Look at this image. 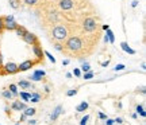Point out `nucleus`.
<instances>
[{
	"label": "nucleus",
	"mask_w": 146,
	"mask_h": 125,
	"mask_svg": "<svg viewBox=\"0 0 146 125\" xmlns=\"http://www.w3.org/2000/svg\"><path fill=\"white\" fill-rule=\"evenodd\" d=\"M65 46H64V50L62 51L65 52H69V54H77L81 48H83V41L80 37H76V35H72L70 38H66L65 39Z\"/></svg>",
	"instance_id": "f257e3e1"
},
{
	"label": "nucleus",
	"mask_w": 146,
	"mask_h": 125,
	"mask_svg": "<svg viewBox=\"0 0 146 125\" xmlns=\"http://www.w3.org/2000/svg\"><path fill=\"white\" fill-rule=\"evenodd\" d=\"M52 37L56 42H64L69 35V30L65 24H57L52 28Z\"/></svg>",
	"instance_id": "f03ea898"
},
{
	"label": "nucleus",
	"mask_w": 146,
	"mask_h": 125,
	"mask_svg": "<svg viewBox=\"0 0 146 125\" xmlns=\"http://www.w3.org/2000/svg\"><path fill=\"white\" fill-rule=\"evenodd\" d=\"M83 31L84 32H89V34H92L98 30V27H99V23L98 20L95 19V18H85L83 20Z\"/></svg>",
	"instance_id": "7ed1b4c3"
},
{
	"label": "nucleus",
	"mask_w": 146,
	"mask_h": 125,
	"mask_svg": "<svg viewBox=\"0 0 146 125\" xmlns=\"http://www.w3.org/2000/svg\"><path fill=\"white\" fill-rule=\"evenodd\" d=\"M19 73V69H18V63L15 62H7L5 65H3L1 69V75H12V74Z\"/></svg>",
	"instance_id": "20e7f679"
},
{
	"label": "nucleus",
	"mask_w": 146,
	"mask_h": 125,
	"mask_svg": "<svg viewBox=\"0 0 146 125\" xmlns=\"http://www.w3.org/2000/svg\"><path fill=\"white\" fill-rule=\"evenodd\" d=\"M22 39H23V42H25V43L30 45V46H33V45H36V43H39V38L36 37L34 32H30V31H27L26 34L22 37Z\"/></svg>",
	"instance_id": "39448f33"
},
{
	"label": "nucleus",
	"mask_w": 146,
	"mask_h": 125,
	"mask_svg": "<svg viewBox=\"0 0 146 125\" xmlns=\"http://www.w3.org/2000/svg\"><path fill=\"white\" fill-rule=\"evenodd\" d=\"M33 52L35 55L36 61H39V63H43V50H42L41 43H36V45H33Z\"/></svg>",
	"instance_id": "423d86ee"
},
{
	"label": "nucleus",
	"mask_w": 146,
	"mask_h": 125,
	"mask_svg": "<svg viewBox=\"0 0 146 125\" xmlns=\"http://www.w3.org/2000/svg\"><path fill=\"white\" fill-rule=\"evenodd\" d=\"M36 63H39V61H33V59H27V61H23L21 65H18V69H19V71H27V70H30V69L36 65Z\"/></svg>",
	"instance_id": "0eeeda50"
},
{
	"label": "nucleus",
	"mask_w": 146,
	"mask_h": 125,
	"mask_svg": "<svg viewBox=\"0 0 146 125\" xmlns=\"http://www.w3.org/2000/svg\"><path fill=\"white\" fill-rule=\"evenodd\" d=\"M58 7L62 11H70L74 7V1L73 0H58Z\"/></svg>",
	"instance_id": "6e6552de"
},
{
	"label": "nucleus",
	"mask_w": 146,
	"mask_h": 125,
	"mask_svg": "<svg viewBox=\"0 0 146 125\" xmlns=\"http://www.w3.org/2000/svg\"><path fill=\"white\" fill-rule=\"evenodd\" d=\"M27 108V104L23 102L21 99H15L12 104H11V109L15 110V112H23V110Z\"/></svg>",
	"instance_id": "1a4fd4ad"
},
{
	"label": "nucleus",
	"mask_w": 146,
	"mask_h": 125,
	"mask_svg": "<svg viewBox=\"0 0 146 125\" xmlns=\"http://www.w3.org/2000/svg\"><path fill=\"white\" fill-rule=\"evenodd\" d=\"M18 26H19V24L15 22V19H11V20H4V30H7V31H15Z\"/></svg>",
	"instance_id": "9d476101"
},
{
	"label": "nucleus",
	"mask_w": 146,
	"mask_h": 125,
	"mask_svg": "<svg viewBox=\"0 0 146 125\" xmlns=\"http://www.w3.org/2000/svg\"><path fill=\"white\" fill-rule=\"evenodd\" d=\"M62 112H64L62 106H61V105H57V106L53 109V113H52V116H50V120H52V121H56L58 118V116L61 115Z\"/></svg>",
	"instance_id": "9b49d317"
},
{
	"label": "nucleus",
	"mask_w": 146,
	"mask_h": 125,
	"mask_svg": "<svg viewBox=\"0 0 146 125\" xmlns=\"http://www.w3.org/2000/svg\"><path fill=\"white\" fill-rule=\"evenodd\" d=\"M16 86L21 88V89H34L31 81H27V79H22V81H19Z\"/></svg>",
	"instance_id": "f8f14e48"
},
{
	"label": "nucleus",
	"mask_w": 146,
	"mask_h": 125,
	"mask_svg": "<svg viewBox=\"0 0 146 125\" xmlns=\"http://www.w3.org/2000/svg\"><path fill=\"white\" fill-rule=\"evenodd\" d=\"M120 48H122L125 52L130 54V55H134V54H135V50H134V48H131V47L129 46V43H127V42H122V43H120Z\"/></svg>",
	"instance_id": "ddd939ff"
},
{
	"label": "nucleus",
	"mask_w": 146,
	"mask_h": 125,
	"mask_svg": "<svg viewBox=\"0 0 146 125\" xmlns=\"http://www.w3.org/2000/svg\"><path fill=\"white\" fill-rule=\"evenodd\" d=\"M42 99V94L38 93V92H33V93H30V101L31 102H34V104H36V102H39Z\"/></svg>",
	"instance_id": "4468645a"
},
{
	"label": "nucleus",
	"mask_w": 146,
	"mask_h": 125,
	"mask_svg": "<svg viewBox=\"0 0 146 125\" xmlns=\"http://www.w3.org/2000/svg\"><path fill=\"white\" fill-rule=\"evenodd\" d=\"M8 3L12 10H19L22 7V0H8Z\"/></svg>",
	"instance_id": "2eb2a0df"
},
{
	"label": "nucleus",
	"mask_w": 146,
	"mask_h": 125,
	"mask_svg": "<svg viewBox=\"0 0 146 125\" xmlns=\"http://www.w3.org/2000/svg\"><path fill=\"white\" fill-rule=\"evenodd\" d=\"M88 102L87 101H83V102H80V104L76 106V110H77L78 113H81V112H85V110L88 109Z\"/></svg>",
	"instance_id": "dca6fc26"
},
{
	"label": "nucleus",
	"mask_w": 146,
	"mask_h": 125,
	"mask_svg": "<svg viewBox=\"0 0 146 125\" xmlns=\"http://www.w3.org/2000/svg\"><path fill=\"white\" fill-rule=\"evenodd\" d=\"M18 97H21V99L23 101V102H29L30 101V93H27V92H25V90H22L21 93L18 94Z\"/></svg>",
	"instance_id": "f3484780"
},
{
	"label": "nucleus",
	"mask_w": 146,
	"mask_h": 125,
	"mask_svg": "<svg viewBox=\"0 0 146 125\" xmlns=\"http://www.w3.org/2000/svg\"><path fill=\"white\" fill-rule=\"evenodd\" d=\"M27 31H29V30H27L26 27H23V26H18V27H16V30H15L16 35H18L19 38L23 37V35H25V34H26Z\"/></svg>",
	"instance_id": "a211bd4d"
},
{
	"label": "nucleus",
	"mask_w": 146,
	"mask_h": 125,
	"mask_svg": "<svg viewBox=\"0 0 146 125\" xmlns=\"http://www.w3.org/2000/svg\"><path fill=\"white\" fill-rule=\"evenodd\" d=\"M135 110H137V115H139L142 118L146 117V112H145V106H143V105H137Z\"/></svg>",
	"instance_id": "6ab92c4d"
},
{
	"label": "nucleus",
	"mask_w": 146,
	"mask_h": 125,
	"mask_svg": "<svg viewBox=\"0 0 146 125\" xmlns=\"http://www.w3.org/2000/svg\"><path fill=\"white\" fill-rule=\"evenodd\" d=\"M35 112L36 110L34 109V108H31V106H27L26 109L23 110V113L26 115V117H33V116L35 115Z\"/></svg>",
	"instance_id": "aec40b11"
},
{
	"label": "nucleus",
	"mask_w": 146,
	"mask_h": 125,
	"mask_svg": "<svg viewBox=\"0 0 146 125\" xmlns=\"http://www.w3.org/2000/svg\"><path fill=\"white\" fill-rule=\"evenodd\" d=\"M8 90H10L12 96L14 97H18V94H19V90H18V86H16L15 83H11L10 86H8Z\"/></svg>",
	"instance_id": "412c9836"
},
{
	"label": "nucleus",
	"mask_w": 146,
	"mask_h": 125,
	"mask_svg": "<svg viewBox=\"0 0 146 125\" xmlns=\"http://www.w3.org/2000/svg\"><path fill=\"white\" fill-rule=\"evenodd\" d=\"M1 96H3V97H4L5 99H12V98H14V96H12V93H11L10 90H8V89H5V90H3V92H1Z\"/></svg>",
	"instance_id": "4be33fe9"
},
{
	"label": "nucleus",
	"mask_w": 146,
	"mask_h": 125,
	"mask_svg": "<svg viewBox=\"0 0 146 125\" xmlns=\"http://www.w3.org/2000/svg\"><path fill=\"white\" fill-rule=\"evenodd\" d=\"M107 31V37H108V41H110V43H115V35H114V32L111 31V28H108V30H106Z\"/></svg>",
	"instance_id": "5701e85b"
},
{
	"label": "nucleus",
	"mask_w": 146,
	"mask_h": 125,
	"mask_svg": "<svg viewBox=\"0 0 146 125\" xmlns=\"http://www.w3.org/2000/svg\"><path fill=\"white\" fill-rule=\"evenodd\" d=\"M33 75H35V77H38V78H43L45 75H46V71L45 70H35L34 73H33Z\"/></svg>",
	"instance_id": "b1692460"
},
{
	"label": "nucleus",
	"mask_w": 146,
	"mask_h": 125,
	"mask_svg": "<svg viewBox=\"0 0 146 125\" xmlns=\"http://www.w3.org/2000/svg\"><path fill=\"white\" fill-rule=\"evenodd\" d=\"M80 70H81V73H87V71H89V70H91V66H89V63H88V62H83V65H81Z\"/></svg>",
	"instance_id": "393cba45"
},
{
	"label": "nucleus",
	"mask_w": 146,
	"mask_h": 125,
	"mask_svg": "<svg viewBox=\"0 0 146 125\" xmlns=\"http://www.w3.org/2000/svg\"><path fill=\"white\" fill-rule=\"evenodd\" d=\"M94 75H95L94 71H92V70H89V71H87V73L83 74V78L88 81V79H92V78H94Z\"/></svg>",
	"instance_id": "a878e982"
},
{
	"label": "nucleus",
	"mask_w": 146,
	"mask_h": 125,
	"mask_svg": "<svg viewBox=\"0 0 146 125\" xmlns=\"http://www.w3.org/2000/svg\"><path fill=\"white\" fill-rule=\"evenodd\" d=\"M53 47H54L57 51H62L64 50V45H61V42H56V43L53 45Z\"/></svg>",
	"instance_id": "bb28decb"
},
{
	"label": "nucleus",
	"mask_w": 146,
	"mask_h": 125,
	"mask_svg": "<svg viewBox=\"0 0 146 125\" xmlns=\"http://www.w3.org/2000/svg\"><path fill=\"white\" fill-rule=\"evenodd\" d=\"M43 55H46V57L49 58V61H50L52 63H56V58L53 57V55H52V54H50L49 51H43Z\"/></svg>",
	"instance_id": "cd10ccee"
},
{
	"label": "nucleus",
	"mask_w": 146,
	"mask_h": 125,
	"mask_svg": "<svg viewBox=\"0 0 146 125\" xmlns=\"http://www.w3.org/2000/svg\"><path fill=\"white\" fill-rule=\"evenodd\" d=\"M77 89H70V90H68V92H66V96H68V97H73V96H76V94H77Z\"/></svg>",
	"instance_id": "c85d7f7f"
},
{
	"label": "nucleus",
	"mask_w": 146,
	"mask_h": 125,
	"mask_svg": "<svg viewBox=\"0 0 146 125\" xmlns=\"http://www.w3.org/2000/svg\"><path fill=\"white\" fill-rule=\"evenodd\" d=\"M125 67H126V66L123 65V63H118V65L114 67V70H115V71H122V70H125Z\"/></svg>",
	"instance_id": "c756f323"
},
{
	"label": "nucleus",
	"mask_w": 146,
	"mask_h": 125,
	"mask_svg": "<svg viewBox=\"0 0 146 125\" xmlns=\"http://www.w3.org/2000/svg\"><path fill=\"white\" fill-rule=\"evenodd\" d=\"M73 75H74V77H77V78H80V77L83 75V73H81V70H80L78 67H76L74 70H73Z\"/></svg>",
	"instance_id": "7c9ffc66"
},
{
	"label": "nucleus",
	"mask_w": 146,
	"mask_h": 125,
	"mask_svg": "<svg viewBox=\"0 0 146 125\" xmlns=\"http://www.w3.org/2000/svg\"><path fill=\"white\" fill-rule=\"evenodd\" d=\"M38 1H39V0H23V3L26 5H35Z\"/></svg>",
	"instance_id": "2f4dec72"
},
{
	"label": "nucleus",
	"mask_w": 146,
	"mask_h": 125,
	"mask_svg": "<svg viewBox=\"0 0 146 125\" xmlns=\"http://www.w3.org/2000/svg\"><path fill=\"white\" fill-rule=\"evenodd\" d=\"M88 120H89V116L85 115L83 118H81V121H80V125H87L88 124Z\"/></svg>",
	"instance_id": "473e14b6"
},
{
	"label": "nucleus",
	"mask_w": 146,
	"mask_h": 125,
	"mask_svg": "<svg viewBox=\"0 0 146 125\" xmlns=\"http://www.w3.org/2000/svg\"><path fill=\"white\" fill-rule=\"evenodd\" d=\"M4 30V19H3V16H0V32H3Z\"/></svg>",
	"instance_id": "72a5a7b5"
},
{
	"label": "nucleus",
	"mask_w": 146,
	"mask_h": 125,
	"mask_svg": "<svg viewBox=\"0 0 146 125\" xmlns=\"http://www.w3.org/2000/svg\"><path fill=\"white\" fill-rule=\"evenodd\" d=\"M115 122H114V120H111V118H106V121H104V125H114Z\"/></svg>",
	"instance_id": "f704fd0d"
},
{
	"label": "nucleus",
	"mask_w": 146,
	"mask_h": 125,
	"mask_svg": "<svg viewBox=\"0 0 146 125\" xmlns=\"http://www.w3.org/2000/svg\"><path fill=\"white\" fill-rule=\"evenodd\" d=\"M98 116H99V118H100V120H106V118H107V115H104V113H102V112H99V113H98Z\"/></svg>",
	"instance_id": "c9c22d12"
},
{
	"label": "nucleus",
	"mask_w": 146,
	"mask_h": 125,
	"mask_svg": "<svg viewBox=\"0 0 146 125\" xmlns=\"http://www.w3.org/2000/svg\"><path fill=\"white\" fill-rule=\"evenodd\" d=\"M36 122H38V121L34 120V118H30V120L27 121V124H29V125H36Z\"/></svg>",
	"instance_id": "e433bc0d"
},
{
	"label": "nucleus",
	"mask_w": 146,
	"mask_h": 125,
	"mask_svg": "<svg viewBox=\"0 0 146 125\" xmlns=\"http://www.w3.org/2000/svg\"><path fill=\"white\" fill-rule=\"evenodd\" d=\"M114 122H116V124H123V118H120V117H116L114 120Z\"/></svg>",
	"instance_id": "4c0bfd02"
},
{
	"label": "nucleus",
	"mask_w": 146,
	"mask_h": 125,
	"mask_svg": "<svg viewBox=\"0 0 146 125\" xmlns=\"http://www.w3.org/2000/svg\"><path fill=\"white\" fill-rule=\"evenodd\" d=\"M138 3H139L138 0H133V1H131V7H133V8H135V7H138Z\"/></svg>",
	"instance_id": "58836bf2"
},
{
	"label": "nucleus",
	"mask_w": 146,
	"mask_h": 125,
	"mask_svg": "<svg viewBox=\"0 0 146 125\" xmlns=\"http://www.w3.org/2000/svg\"><path fill=\"white\" fill-rule=\"evenodd\" d=\"M1 69H3V55H1V51H0V73H1Z\"/></svg>",
	"instance_id": "ea45409f"
},
{
	"label": "nucleus",
	"mask_w": 146,
	"mask_h": 125,
	"mask_svg": "<svg viewBox=\"0 0 146 125\" xmlns=\"http://www.w3.org/2000/svg\"><path fill=\"white\" fill-rule=\"evenodd\" d=\"M138 92H139V93H141V94H145V93H146V89H145V86H141Z\"/></svg>",
	"instance_id": "a19ab883"
},
{
	"label": "nucleus",
	"mask_w": 146,
	"mask_h": 125,
	"mask_svg": "<svg viewBox=\"0 0 146 125\" xmlns=\"http://www.w3.org/2000/svg\"><path fill=\"white\" fill-rule=\"evenodd\" d=\"M26 118H27V117H26V115L23 113V115L21 116V118H19V121H21V122H22V121H26Z\"/></svg>",
	"instance_id": "79ce46f5"
},
{
	"label": "nucleus",
	"mask_w": 146,
	"mask_h": 125,
	"mask_svg": "<svg viewBox=\"0 0 146 125\" xmlns=\"http://www.w3.org/2000/svg\"><path fill=\"white\" fill-rule=\"evenodd\" d=\"M69 63H70V61H69V59H64V61H62L64 66H66V65H69Z\"/></svg>",
	"instance_id": "37998d69"
},
{
	"label": "nucleus",
	"mask_w": 146,
	"mask_h": 125,
	"mask_svg": "<svg viewBox=\"0 0 146 125\" xmlns=\"http://www.w3.org/2000/svg\"><path fill=\"white\" fill-rule=\"evenodd\" d=\"M108 65H110V59H107L106 62L102 63V66H103V67H106V66H108Z\"/></svg>",
	"instance_id": "c03bdc74"
},
{
	"label": "nucleus",
	"mask_w": 146,
	"mask_h": 125,
	"mask_svg": "<svg viewBox=\"0 0 146 125\" xmlns=\"http://www.w3.org/2000/svg\"><path fill=\"white\" fill-rule=\"evenodd\" d=\"M102 28L106 31V30H108V28H110V26H108V24H103V26H102Z\"/></svg>",
	"instance_id": "a18cd8bd"
},
{
	"label": "nucleus",
	"mask_w": 146,
	"mask_h": 125,
	"mask_svg": "<svg viewBox=\"0 0 146 125\" xmlns=\"http://www.w3.org/2000/svg\"><path fill=\"white\" fill-rule=\"evenodd\" d=\"M5 113H7V115H11V112H10V108H8V106H5Z\"/></svg>",
	"instance_id": "49530a36"
},
{
	"label": "nucleus",
	"mask_w": 146,
	"mask_h": 125,
	"mask_svg": "<svg viewBox=\"0 0 146 125\" xmlns=\"http://www.w3.org/2000/svg\"><path fill=\"white\" fill-rule=\"evenodd\" d=\"M141 67H142V70H146V63H145V62H142Z\"/></svg>",
	"instance_id": "de8ad7c7"
},
{
	"label": "nucleus",
	"mask_w": 146,
	"mask_h": 125,
	"mask_svg": "<svg viewBox=\"0 0 146 125\" xmlns=\"http://www.w3.org/2000/svg\"><path fill=\"white\" fill-rule=\"evenodd\" d=\"M72 75H73L72 73H66V75H65V77H66V78H72Z\"/></svg>",
	"instance_id": "09e8293b"
},
{
	"label": "nucleus",
	"mask_w": 146,
	"mask_h": 125,
	"mask_svg": "<svg viewBox=\"0 0 146 125\" xmlns=\"http://www.w3.org/2000/svg\"><path fill=\"white\" fill-rule=\"evenodd\" d=\"M50 92V88L49 86H45V93H49Z\"/></svg>",
	"instance_id": "8fccbe9b"
},
{
	"label": "nucleus",
	"mask_w": 146,
	"mask_h": 125,
	"mask_svg": "<svg viewBox=\"0 0 146 125\" xmlns=\"http://www.w3.org/2000/svg\"><path fill=\"white\" fill-rule=\"evenodd\" d=\"M104 42H106V43H110V41H108V37H107V35H104Z\"/></svg>",
	"instance_id": "3c124183"
},
{
	"label": "nucleus",
	"mask_w": 146,
	"mask_h": 125,
	"mask_svg": "<svg viewBox=\"0 0 146 125\" xmlns=\"http://www.w3.org/2000/svg\"><path fill=\"white\" fill-rule=\"evenodd\" d=\"M131 117H133V118H137V117H138V115H137V113H131Z\"/></svg>",
	"instance_id": "603ef678"
},
{
	"label": "nucleus",
	"mask_w": 146,
	"mask_h": 125,
	"mask_svg": "<svg viewBox=\"0 0 146 125\" xmlns=\"http://www.w3.org/2000/svg\"><path fill=\"white\" fill-rule=\"evenodd\" d=\"M15 125H21V122H16V124Z\"/></svg>",
	"instance_id": "864d4df0"
},
{
	"label": "nucleus",
	"mask_w": 146,
	"mask_h": 125,
	"mask_svg": "<svg viewBox=\"0 0 146 125\" xmlns=\"http://www.w3.org/2000/svg\"><path fill=\"white\" fill-rule=\"evenodd\" d=\"M0 125H1V124H0Z\"/></svg>",
	"instance_id": "5fc2aeb1"
}]
</instances>
